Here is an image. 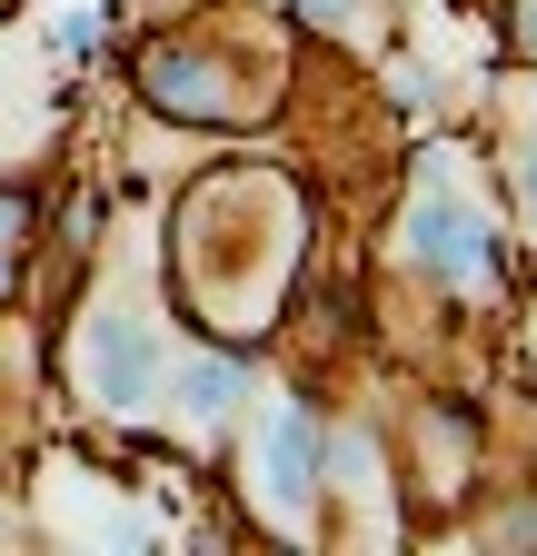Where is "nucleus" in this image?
Instances as JSON below:
<instances>
[{
	"label": "nucleus",
	"instance_id": "nucleus-1",
	"mask_svg": "<svg viewBox=\"0 0 537 556\" xmlns=\"http://www.w3.org/2000/svg\"><path fill=\"white\" fill-rule=\"evenodd\" d=\"M409 249L448 278V289H488V278H498V249H488V229L478 219H467V208L448 199V189H428L419 208H409Z\"/></svg>",
	"mask_w": 537,
	"mask_h": 556
},
{
	"label": "nucleus",
	"instance_id": "nucleus-2",
	"mask_svg": "<svg viewBox=\"0 0 537 556\" xmlns=\"http://www.w3.org/2000/svg\"><path fill=\"white\" fill-rule=\"evenodd\" d=\"M249 486H259V507L279 517V527H299L309 517V486H319V428L309 417H268V438L249 447Z\"/></svg>",
	"mask_w": 537,
	"mask_h": 556
},
{
	"label": "nucleus",
	"instance_id": "nucleus-3",
	"mask_svg": "<svg viewBox=\"0 0 537 556\" xmlns=\"http://www.w3.org/2000/svg\"><path fill=\"white\" fill-rule=\"evenodd\" d=\"M150 378H160V348L129 328V318H100L90 328V388H100V407H140Z\"/></svg>",
	"mask_w": 537,
	"mask_h": 556
},
{
	"label": "nucleus",
	"instance_id": "nucleus-4",
	"mask_svg": "<svg viewBox=\"0 0 537 556\" xmlns=\"http://www.w3.org/2000/svg\"><path fill=\"white\" fill-rule=\"evenodd\" d=\"M150 100L160 110H189V119H220V90H199L189 60H150Z\"/></svg>",
	"mask_w": 537,
	"mask_h": 556
},
{
	"label": "nucleus",
	"instance_id": "nucleus-5",
	"mask_svg": "<svg viewBox=\"0 0 537 556\" xmlns=\"http://www.w3.org/2000/svg\"><path fill=\"white\" fill-rule=\"evenodd\" d=\"M179 388H189V407H229V397H239V368H229V358H199Z\"/></svg>",
	"mask_w": 537,
	"mask_h": 556
},
{
	"label": "nucleus",
	"instance_id": "nucleus-6",
	"mask_svg": "<svg viewBox=\"0 0 537 556\" xmlns=\"http://www.w3.org/2000/svg\"><path fill=\"white\" fill-rule=\"evenodd\" d=\"M21 229H30V208L0 189V299H11V239H21Z\"/></svg>",
	"mask_w": 537,
	"mask_h": 556
},
{
	"label": "nucleus",
	"instance_id": "nucleus-7",
	"mask_svg": "<svg viewBox=\"0 0 537 556\" xmlns=\"http://www.w3.org/2000/svg\"><path fill=\"white\" fill-rule=\"evenodd\" d=\"M359 11H369V0H299V21H309V30H349Z\"/></svg>",
	"mask_w": 537,
	"mask_h": 556
},
{
	"label": "nucleus",
	"instance_id": "nucleus-8",
	"mask_svg": "<svg viewBox=\"0 0 537 556\" xmlns=\"http://www.w3.org/2000/svg\"><path fill=\"white\" fill-rule=\"evenodd\" d=\"M517 50L537 60V0H517Z\"/></svg>",
	"mask_w": 537,
	"mask_h": 556
}]
</instances>
